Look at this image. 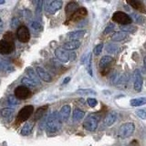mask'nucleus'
Masks as SVG:
<instances>
[{"mask_svg":"<svg viewBox=\"0 0 146 146\" xmlns=\"http://www.w3.org/2000/svg\"><path fill=\"white\" fill-rule=\"evenodd\" d=\"M62 121L58 111H53L48 115L46 122V130L48 133H57L61 129Z\"/></svg>","mask_w":146,"mask_h":146,"instance_id":"nucleus-1","label":"nucleus"},{"mask_svg":"<svg viewBox=\"0 0 146 146\" xmlns=\"http://www.w3.org/2000/svg\"><path fill=\"white\" fill-rule=\"evenodd\" d=\"M99 121H100V116L98 114H96V113L90 114V115L88 117H86L85 119V121L83 122V127L89 131H94L97 129Z\"/></svg>","mask_w":146,"mask_h":146,"instance_id":"nucleus-2","label":"nucleus"},{"mask_svg":"<svg viewBox=\"0 0 146 146\" xmlns=\"http://www.w3.org/2000/svg\"><path fill=\"white\" fill-rule=\"evenodd\" d=\"M135 126L133 122H126L122 124L118 130V136L121 139H126L133 134Z\"/></svg>","mask_w":146,"mask_h":146,"instance_id":"nucleus-3","label":"nucleus"},{"mask_svg":"<svg viewBox=\"0 0 146 146\" xmlns=\"http://www.w3.org/2000/svg\"><path fill=\"white\" fill-rule=\"evenodd\" d=\"M112 21L119 23V24H121V26L131 25V23L132 22L131 17L129 15H127L126 13L121 12V11H117L113 14Z\"/></svg>","mask_w":146,"mask_h":146,"instance_id":"nucleus-4","label":"nucleus"},{"mask_svg":"<svg viewBox=\"0 0 146 146\" xmlns=\"http://www.w3.org/2000/svg\"><path fill=\"white\" fill-rule=\"evenodd\" d=\"M33 111H34V107L32 106V105H27V106H24L17 114V121L19 122H24V121H27L30 118V116L32 115Z\"/></svg>","mask_w":146,"mask_h":146,"instance_id":"nucleus-5","label":"nucleus"},{"mask_svg":"<svg viewBox=\"0 0 146 146\" xmlns=\"http://www.w3.org/2000/svg\"><path fill=\"white\" fill-rule=\"evenodd\" d=\"M14 95L16 96V98L18 100H27L29 99L32 95L31 90L26 86H18L14 90Z\"/></svg>","mask_w":146,"mask_h":146,"instance_id":"nucleus-6","label":"nucleus"},{"mask_svg":"<svg viewBox=\"0 0 146 146\" xmlns=\"http://www.w3.org/2000/svg\"><path fill=\"white\" fill-rule=\"evenodd\" d=\"M17 38L22 43L29 42L30 39L29 29L26 26H20L17 29Z\"/></svg>","mask_w":146,"mask_h":146,"instance_id":"nucleus-7","label":"nucleus"},{"mask_svg":"<svg viewBox=\"0 0 146 146\" xmlns=\"http://www.w3.org/2000/svg\"><path fill=\"white\" fill-rule=\"evenodd\" d=\"M15 50V44L12 42L1 39L0 40V54L2 55H7L11 54Z\"/></svg>","mask_w":146,"mask_h":146,"instance_id":"nucleus-8","label":"nucleus"},{"mask_svg":"<svg viewBox=\"0 0 146 146\" xmlns=\"http://www.w3.org/2000/svg\"><path fill=\"white\" fill-rule=\"evenodd\" d=\"M55 56L57 57L59 61L63 63H67L70 61V53L63 48H58L55 50Z\"/></svg>","mask_w":146,"mask_h":146,"instance_id":"nucleus-9","label":"nucleus"},{"mask_svg":"<svg viewBox=\"0 0 146 146\" xmlns=\"http://www.w3.org/2000/svg\"><path fill=\"white\" fill-rule=\"evenodd\" d=\"M36 75L40 78V80L47 82V83H50V82L52 81V77L50 76L49 73H48V71H46L43 68L36 67Z\"/></svg>","mask_w":146,"mask_h":146,"instance_id":"nucleus-10","label":"nucleus"},{"mask_svg":"<svg viewBox=\"0 0 146 146\" xmlns=\"http://www.w3.org/2000/svg\"><path fill=\"white\" fill-rule=\"evenodd\" d=\"M0 114H1V117L4 120H6L7 122H10L14 117V114H15V110L11 107L4 108V109H1Z\"/></svg>","mask_w":146,"mask_h":146,"instance_id":"nucleus-11","label":"nucleus"},{"mask_svg":"<svg viewBox=\"0 0 146 146\" xmlns=\"http://www.w3.org/2000/svg\"><path fill=\"white\" fill-rule=\"evenodd\" d=\"M87 14H88V11H87V9L85 7H80L74 14H73V15H71L70 20L74 21V22L80 21L81 19H83V18L87 16Z\"/></svg>","mask_w":146,"mask_h":146,"instance_id":"nucleus-12","label":"nucleus"},{"mask_svg":"<svg viewBox=\"0 0 146 146\" xmlns=\"http://www.w3.org/2000/svg\"><path fill=\"white\" fill-rule=\"evenodd\" d=\"M62 1L60 0H55V1H52L50 3L48 6V8H47V12L50 15H54L55 13L58 12L59 9L62 7Z\"/></svg>","mask_w":146,"mask_h":146,"instance_id":"nucleus-13","label":"nucleus"},{"mask_svg":"<svg viewBox=\"0 0 146 146\" xmlns=\"http://www.w3.org/2000/svg\"><path fill=\"white\" fill-rule=\"evenodd\" d=\"M70 110H71L70 106L68 104L62 106V108L60 109V111L58 112L59 117H60L62 121H67L68 120V118H70Z\"/></svg>","mask_w":146,"mask_h":146,"instance_id":"nucleus-14","label":"nucleus"},{"mask_svg":"<svg viewBox=\"0 0 146 146\" xmlns=\"http://www.w3.org/2000/svg\"><path fill=\"white\" fill-rule=\"evenodd\" d=\"M133 87L137 92H140L141 90V88H143V77H141V74L140 73L139 70H135V80Z\"/></svg>","mask_w":146,"mask_h":146,"instance_id":"nucleus-15","label":"nucleus"},{"mask_svg":"<svg viewBox=\"0 0 146 146\" xmlns=\"http://www.w3.org/2000/svg\"><path fill=\"white\" fill-rule=\"evenodd\" d=\"M117 120V113L115 111L109 112L104 119V124L107 127H111L114 124V122Z\"/></svg>","mask_w":146,"mask_h":146,"instance_id":"nucleus-16","label":"nucleus"},{"mask_svg":"<svg viewBox=\"0 0 146 146\" xmlns=\"http://www.w3.org/2000/svg\"><path fill=\"white\" fill-rule=\"evenodd\" d=\"M26 73H27V78L30 79L36 85L40 84V80L38 79V76L36 75V71H34V70L31 67H29L26 68Z\"/></svg>","mask_w":146,"mask_h":146,"instance_id":"nucleus-17","label":"nucleus"},{"mask_svg":"<svg viewBox=\"0 0 146 146\" xmlns=\"http://www.w3.org/2000/svg\"><path fill=\"white\" fill-rule=\"evenodd\" d=\"M80 47V42L79 40H70L63 45V48L66 50H74Z\"/></svg>","mask_w":146,"mask_h":146,"instance_id":"nucleus-18","label":"nucleus"},{"mask_svg":"<svg viewBox=\"0 0 146 146\" xmlns=\"http://www.w3.org/2000/svg\"><path fill=\"white\" fill-rule=\"evenodd\" d=\"M78 9H79V5H78V3L76 2H70L67 6H66V14L67 15H73Z\"/></svg>","mask_w":146,"mask_h":146,"instance_id":"nucleus-19","label":"nucleus"},{"mask_svg":"<svg viewBox=\"0 0 146 146\" xmlns=\"http://www.w3.org/2000/svg\"><path fill=\"white\" fill-rule=\"evenodd\" d=\"M85 34H86L85 30H75V31L70 32V33L68 34V36L71 40H78L79 38H83V36Z\"/></svg>","mask_w":146,"mask_h":146,"instance_id":"nucleus-20","label":"nucleus"},{"mask_svg":"<svg viewBox=\"0 0 146 146\" xmlns=\"http://www.w3.org/2000/svg\"><path fill=\"white\" fill-rule=\"evenodd\" d=\"M33 127H34V124L33 123H30V122H27L24 124V126L22 127V129L20 131V134L23 135V136H27L29 135L32 131H33Z\"/></svg>","mask_w":146,"mask_h":146,"instance_id":"nucleus-21","label":"nucleus"},{"mask_svg":"<svg viewBox=\"0 0 146 146\" xmlns=\"http://www.w3.org/2000/svg\"><path fill=\"white\" fill-rule=\"evenodd\" d=\"M85 116V112L83 111H81L80 109H75L74 111H73V115H72V118H73V121L75 122H79L82 119L84 118Z\"/></svg>","mask_w":146,"mask_h":146,"instance_id":"nucleus-22","label":"nucleus"},{"mask_svg":"<svg viewBox=\"0 0 146 146\" xmlns=\"http://www.w3.org/2000/svg\"><path fill=\"white\" fill-rule=\"evenodd\" d=\"M47 110H48L47 105H46V106L39 107L38 110H36V111L34 114V121H38V120H39V119H41L42 117H44L46 112H47Z\"/></svg>","mask_w":146,"mask_h":146,"instance_id":"nucleus-23","label":"nucleus"},{"mask_svg":"<svg viewBox=\"0 0 146 146\" xmlns=\"http://www.w3.org/2000/svg\"><path fill=\"white\" fill-rule=\"evenodd\" d=\"M113 61V58L111 56H104L100 58V63H99V66L100 68H107L110 64Z\"/></svg>","mask_w":146,"mask_h":146,"instance_id":"nucleus-24","label":"nucleus"},{"mask_svg":"<svg viewBox=\"0 0 146 146\" xmlns=\"http://www.w3.org/2000/svg\"><path fill=\"white\" fill-rule=\"evenodd\" d=\"M131 106L132 107H139V106H143V105L146 104V98H136V99H132L130 102Z\"/></svg>","mask_w":146,"mask_h":146,"instance_id":"nucleus-25","label":"nucleus"},{"mask_svg":"<svg viewBox=\"0 0 146 146\" xmlns=\"http://www.w3.org/2000/svg\"><path fill=\"white\" fill-rule=\"evenodd\" d=\"M7 103L8 106H17L19 105V100L16 98V96L14 94H10L7 97Z\"/></svg>","mask_w":146,"mask_h":146,"instance_id":"nucleus-26","label":"nucleus"},{"mask_svg":"<svg viewBox=\"0 0 146 146\" xmlns=\"http://www.w3.org/2000/svg\"><path fill=\"white\" fill-rule=\"evenodd\" d=\"M126 36H127V33H124L122 31L114 32V34L111 36V39L113 41H121L123 39H125Z\"/></svg>","mask_w":146,"mask_h":146,"instance_id":"nucleus-27","label":"nucleus"},{"mask_svg":"<svg viewBox=\"0 0 146 146\" xmlns=\"http://www.w3.org/2000/svg\"><path fill=\"white\" fill-rule=\"evenodd\" d=\"M128 4L131 5V6H132V7H134L135 9H138V10H140L141 12L145 11L144 10V6L140 1H136V0H134V1H128Z\"/></svg>","mask_w":146,"mask_h":146,"instance_id":"nucleus-28","label":"nucleus"},{"mask_svg":"<svg viewBox=\"0 0 146 146\" xmlns=\"http://www.w3.org/2000/svg\"><path fill=\"white\" fill-rule=\"evenodd\" d=\"M76 92L80 95H84V96H88V95H96V91L91 90V89H80L78 90Z\"/></svg>","mask_w":146,"mask_h":146,"instance_id":"nucleus-29","label":"nucleus"},{"mask_svg":"<svg viewBox=\"0 0 146 146\" xmlns=\"http://www.w3.org/2000/svg\"><path fill=\"white\" fill-rule=\"evenodd\" d=\"M0 62H1L2 68H3V70H4V71L10 73V72H13L14 70H15V68H13V66H11L10 64H9L7 61L4 60V59H3V60H2V61H0Z\"/></svg>","mask_w":146,"mask_h":146,"instance_id":"nucleus-30","label":"nucleus"},{"mask_svg":"<svg viewBox=\"0 0 146 146\" xmlns=\"http://www.w3.org/2000/svg\"><path fill=\"white\" fill-rule=\"evenodd\" d=\"M21 82H22V84H23V86H26V87H27V88H33V87H35V86H36L33 81H32L30 79H29L27 77H25V78H23L22 79V80H21Z\"/></svg>","mask_w":146,"mask_h":146,"instance_id":"nucleus-31","label":"nucleus"},{"mask_svg":"<svg viewBox=\"0 0 146 146\" xmlns=\"http://www.w3.org/2000/svg\"><path fill=\"white\" fill-rule=\"evenodd\" d=\"M121 29L122 32H124V33H133L136 30V27L131 25H127V26H121Z\"/></svg>","mask_w":146,"mask_h":146,"instance_id":"nucleus-32","label":"nucleus"},{"mask_svg":"<svg viewBox=\"0 0 146 146\" xmlns=\"http://www.w3.org/2000/svg\"><path fill=\"white\" fill-rule=\"evenodd\" d=\"M31 27H32V29H34L35 31H42L43 30V27H42V25L40 24L39 22H38V21H33L31 23Z\"/></svg>","mask_w":146,"mask_h":146,"instance_id":"nucleus-33","label":"nucleus"},{"mask_svg":"<svg viewBox=\"0 0 146 146\" xmlns=\"http://www.w3.org/2000/svg\"><path fill=\"white\" fill-rule=\"evenodd\" d=\"M86 64H87V70H88L89 74L90 76H93L92 68H91V54L90 53L89 54V57H88V59H87V61H86Z\"/></svg>","mask_w":146,"mask_h":146,"instance_id":"nucleus-34","label":"nucleus"},{"mask_svg":"<svg viewBox=\"0 0 146 146\" xmlns=\"http://www.w3.org/2000/svg\"><path fill=\"white\" fill-rule=\"evenodd\" d=\"M106 50L109 53H114L118 50V48L116 45L111 44V43H108L106 46Z\"/></svg>","mask_w":146,"mask_h":146,"instance_id":"nucleus-35","label":"nucleus"},{"mask_svg":"<svg viewBox=\"0 0 146 146\" xmlns=\"http://www.w3.org/2000/svg\"><path fill=\"white\" fill-rule=\"evenodd\" d=\"M4 39L8 41V42H12L14 43V39H15V38H14V35L12 32H9L7 31L6 34L4 35Z\"/></svg>","mask_w":146,"mask_h":146,"instance_id":"nucleus-36","label":"nucleus"},{"mask_svg":"<svg viewBox=\"0 0 146 146\" xmlns=\"http://www.w3.org/2000/svg\"><path fill=\"white\" fill-rule=\"evenodd\" d=\"M102 48H103V43H100V44H98V45L94 48V49H93V53H94V55H96V56H98V55H100V53H102Z\"/></svg>","mask_w":146,"mask_h":146,"instance_id":"nucleus-37","label":"nucleus"},{"mask_svg":"<svg viewBox=\"0 0 146 146\" xmlns=\"http://www.w3.org/2000/svg\"><path fill=\"white\" fill-rule=\"evenodd\" d=\"M114 29H115V26H114L113 23H110V24L106 27V29H104V34H109L111 33V32L114 31Z\"/></svg>","mask_w":146,"mask_h":146,"instance_id":"nucleus-38","label":"nucleus"},{"mask_svg":"<svg viewBox=\"0 0 146 146\" xmlns=\"http://www.w3.org/2000/svg\"><path fill=\"white\" fill-rule=\"evenodd\" d=\"M23 17H24V18L27 20H31V18H32L31 11L29 10V9H25V10H23Z\"/></svg>","mask_w":146,"mask_h":146,"instance_id":"nucleus-39","label":"nucleus"},{"mask_svg":"<svg viewBox=\"0 0 146 146\" xmlns=\"http://www.w3.org/2000/svg\"><path fill=\"white\" fill-rule=\"evenodd\" d=\"M87 102H88L89 106L91 107V108L96 107V106H97V104H98L97 100L94 99V98H89L88 100H87Z\"/></svg>","mask_w":146,"mask_h":146,"instance_id":"nucleus-40","label":"nucleus"},{"mask_svg":"<svg viewBox=\"0 0 146 146\" xmlns=\"http://www.w3.org/2000/svg\"><path fill=\"white\" fill-rule=\"evenodd\" d=\"M136 114H137V116L141 119H143V120L146 119V111H143V110H138V111H136Z\"/></svg>","mask_w":146,"mask_h":146,"instance_id":"nucleus-41","label":"nucleus"},{"mask_svg":"<svg viewBox=\"0 0 146 146\" xmlns=\"http://www.w3.org/2000/svg\"><path fill=\"white\" fill-rule=\"evenodd\" d=\"M132 17H133V18L135 19V21L137 23H139V24H143V21H144V18L143 17H141V16H137L135 15V14H132Z\"/></svg>","mask_w":146,"mask_h":146,"instance_id":"nucleus-42","label":"nucleus"},{"mask_svg":"<svg viewBox=\"0 0 146 146\" xmlns=\"http://www.w3.org/2000/svg\"><path fill=\"white\" fill-rule=\"evenodd\" d=\"M43 4H44V2H43V1H41V0L38 2V5H36V15H38V14H40V13H41Z\"/></svg>","mask_w":146,"mask_h":146,"instance_id":"nucleus-43","label":"nucleus"},{"mask_svg":"<svg viewBox=\"0 0 146 146\" xmlns=\"http://www.w3.org/2000/svg\"><path fill=\"white\" fill-rule=\"evenodd\" d=\"M19 24V20L17 19V17H14L12 21H11V27L12 29H17V27Z\"/></svg>","mask_w":146,"mask_h":146,"instance_id":"nucleus-44","label":"nucleus"},{"mask_svg":"<svg viewBox=\"0 0 146 146\" xmlns=\"http://www.w3.org/2000/svg\"><path fill=\"white\" fill-rule=\"evenodd\" d=\"M76 58V54L74 52H70V60H74Z\"/></svg>","mask_w":146,"mask_h":146,"instance_id":"nucleus-45","label":"nucleus"},{"mask_svg":"<svg viewBox=\"0 0 146 146\" xmlns=\"http://www.w3.org/2000/svg\"><path fill=\"white\" fill-rule=\"evenodd\" d=\"M3 29H4V22H3V20L1 19V18H0V34L2 33Z\"/></svg>","mask_w":146,"mask_h":146,"instance_id":"nucleus-46","label":"nucleus"},{"mask_svg":"<svg viewBox=\"0 0 146 146\" xmlns=\"http://www.w3.org/2000/svg\"><path fill=\"white\" fill-rule=\"evenodd\" d=\"M70 77L65 78V79H64V81H63V84H67V83H68V82H70Z\"/></svg>","mask_w":146,"mask_h":146,"instance_id":"nucleus-47","label":"nucleus"},{"mask_svg":"<svg viewBox=\"0 0 146 146\" xmlns=\"http://www.w3.org/2000/svg\"><path fill=\"white\" fill-rule=\"evenodd\" d=\"M143 65H144V68H145V70H146V57L143 58Z\"/></svg>","mask_w":146,"mask_h":146,"instance_id":"nucleus-48","label":"nucleus"},{"mask_svg":"<svg viewBox=\"0 0 146 146\" xmlns=\"http://www.w3.org/2000/svg\"><path fill=\"white\" fill-rule=\"evenodd\" d=\"M2 4H5V0H2V1H0V5H2Z\"/></svg>","mask_w":146,"mask_h":146,"instance_id":"nucleus-49","label":"nucleus"},{"mask_svg":"<svg viewBox=\"0 0 146 146\" xmlns=\"http://www.w3.org/2000/svg\"><path fill=\"white\" fill-rule=\"evenodd\" d=\"M0 70H3V68H2V65H1V62H0Z\"/></svg>","mask_w":146,"mask_h":146,"instance_id":"nucleus-50","label":"nucleus"},{"mask_svg":"<svg viewBox=\"0 0 146 146\" xmlns=\"http://www.w3.org/2000/svg\"><path fill=\"white\" fill-rule=\"evenodd\" d=\"M0 83H1V81H0Z\"/></svg>","mask_w":146,"mask_h":146,"instance_id":"nucleus-51","label":"nucleus"}]
</instances>
